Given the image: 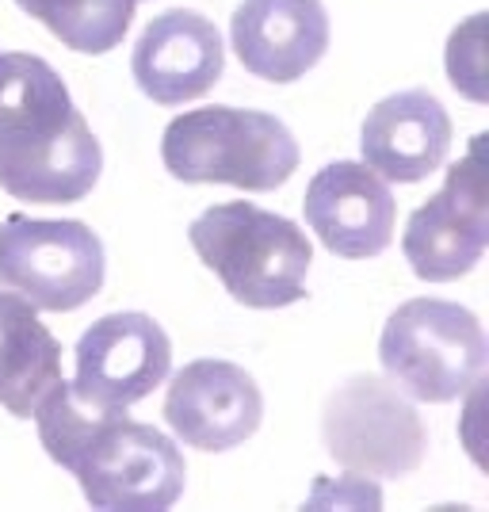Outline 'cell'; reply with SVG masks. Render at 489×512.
I'll return each instance as SVG.
<instances>
[{"label":"cell","instance_id":"5","mask_svg":"<svg viewBox=\"0 0 489 512\" xmlns=\"http://www.w3.org/2000/svg\"><path fill=\"white\" fill-rule=\"evenodd\" d=\"M486 329L467 306L409 299L386 318L379 360L390 383L417 402L444 406L486 375Z\"/></svg>","mask_w":489,"mask_h":512},{"label":"cell","instance_id":"9","mask_svg":"<svg viewBox=\"0 0 489 512\" xmlns=\"http://www.w3.org/2000/svg\"><path fill=\"white\" fill-rule=\"evenodd\" d=\"M73 356V394L92 409L127 413L134 402H142L169 379L172 344L169 333L149 314L127 310L92 321Z\"/></svg>","mask_w":489,"mask_h":512},{"label":"cell","instance_id":"16","mask_svg":"<svg viewBox=\"0 0 489 512\" xmlns=\"http://www.w3.org/2000/svg\"><path fill=\"white\" fill-rule=\"evenodd\" d=\"M16 4L69 50L107 54L127 39L138 0H16Z\"/></svg>","mask_w":489,"mask_h":512},{"label":"cell","instance_id":"7","mask_svg":"<svg viewBox=\"0 0 489 512\" xmlns=\"http://www.w3.org/2000/svg\"><path fill=\"white\" fill-rule=\"evenodd\" d=\"M104 241L85 222L12 214L0 226V283L35 310L69 314L104 287Z\"/></svg>","mask_w":489,"mask_h":512},{"label":"cell","instance_id":"14","mask_svg":"<svg viewBox=\"0 0 489 512\" xmlns=\"http://www.w3.org/2000/svg\"><path fill=\"white\" fill-rule=\"evenodd\" d=\"M360 150L363 165L383 180L417 184L444 165L451 150V115L425 88L394 92L367 111Z\"/></svg>","mask_w":489,"mask_h":512},{"label":"cell","instance_id":"6","mask_svg":"<svg viewBox=\"0 0 489 512\" xmlns=\"http://www.w3.org/2000/svg\"><path fill=\"white\" fill-rule=\"evenodd\" d=\"M321 440L337 467L379 482L413 474L428 451L421 413L379 375H352L325 398Z\"/></svg>","mask_w":489,"mask_h":512},{"label":"cell","instance_id":"17","mask_svg":"<svg viewBox=\"0 0 489 512\" xmlns=\"http://www.w3.org/2000/svg\"><path fill=\"white\" fill-rule=\"evenodd\" d=\"M486 16H474L467 27H459L451 35V50H447V73H451V85L459 88L470 100H486Z\"/></svg>","mask_w":489,"mask_h":512},{"label":"cell","instance_id":"1","mask_svg":"<svg viewBox=\"0 0 489 512\" xmlns=\"http://www.w3.org/2000/svg\"><path fill=\"white\" fill-rule=\"evenodd\" d=\"M46 455L65 467L92 509H169L184 493V455L161 428L85 406L58 379L31 413Z\"/></svg>","mask_w":489,"mask_h":512},{"label":"cell","instance_id":"3","mask_svg":"<svg viewBox=\"0 0 489 512\" xmlns=\"http://www.w3.org/2000/svg\"><path fill=\"white\" fill-rule=\"evenodd\" d=\"M188 237L199 260L241 306L279 310L306 295L314 249L283 214L253 203H218L195 218Z\"/></svg>","mask_w":489,"mask_h":512},{"label":"cell","instance_id":"10","mask_svg":"<svg viewBox=\"0 0 489 512\" xmlns=\"http://www.w3.org/2000/svg\"><path fill=\"white\" fill-rule=\"evenodd\" d=\"M264 398L256 379L230 360H195L172 375L165 421L180 444L230 451L260 428Z\"/></svg>","mask_w":489,"mask_h":512},{"label":"cell","instance_id":"12","mask_svg":"<svg viewBox=\"0 0 489 512\" xmlns=\"http://www.w3.org/2000/svg\"><path fill=\"white\" fill-rule=\"evenodd\" d=\"M226 50L207 16L192 8H172L149 23L134 46V81L153 104L176 107L199 100L222 77Z\"/></svg>","mask_w":489,"mask_h":512},{"label":"cell","instance_id":"4","mask_svg":"<svg viewBox=\"0 0 489 512\" xmlns=\"http://www.w3.org/2000/svg\"><path fill=\"white\" fill-rule=\"evenodd\" d=\"M161 161L184 184L276 192L298 169V142L268 111L214 104L172 119L161 138Z\"/></svg>","mask_w":489,"mask_h":512},{"label":"cell","instance_id":"11","mask_svg":"<svg viewBox=\"0 0 489 512\" xmlns=\"http://www.w3.org/2000/svg\"><path fill=\"white\" fill-rule=\"evenodd\" d=\"M302 211L310 230L333 256L367 260L390 249L398 203L390 184L360 161H337L310 180Z\"/></svg>","mask_w":489,"mask_h":512},{"label":"cell","instance_id":"8","mask_svg":"<svg viewBox=\"0 0 489 512\" xmlns=\"http://www.w3.org/2000/svg\"><path fill=\"white\" fill-rule=\"evenodd\" d=\"M489 245V165L486 134L451 165L444 188L417 207L402 237L413 276L425 283H451L467 276Z\"/></svg>","mask_w":489,"mask_h":512},{"label":"cell","instance_id":"2","mask_svg":"<svg viewBox=\"0 0 489 512\" xmlns=\"http://www.w3.org/2000/svg\"><path fill=\"white\" fill-rule=\"evenodd\" d=\"M100 169V142L54 65L0 50V188L23 203H77Z\"/></svg>","mask_w":489,"mask_h":512},{"label":"cell","instance_id":"15","mask_svg":"<svg viewBox=\"0 0 489 512\" xmlns=\"http://www.w3.org/2000/svg\"><path fill=\"white\" fill-rule=\"evenodd\" d=\"M62 379V344L20 295L0 291V406L31 421L46 390Z\"/></svg>","mask_w":489,"mask_h":512},{"label":"cell","instance_id":"13","mask_svg":"<svg viewBox=\"0 0 489 512\" xmlns=\"http://www.w3.org/2000/svg\"><path fill=\"white\" fill-rule=\"evenodd\" d=\"M241 65L272 85L306 77L329 50V16L321 0H241L230 20Z\"/></svg>","mask_w":489,"mask_h":512}]
</instances>
